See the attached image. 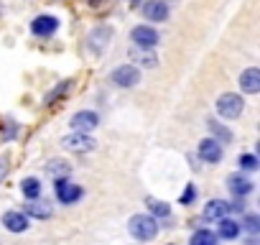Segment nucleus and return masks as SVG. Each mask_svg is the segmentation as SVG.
Returning a JSON list of instances; mask_svg holds the SVG:
<instances>
[{
    "label": "nucleus",
    "instance_id": "cd10ccee",
    "mask_svg": "<svg viewBox=\"0 0 260 245\" xmlns=\"http://www.w3.org/2000/svg\"><path fill=\"white\" fill-rule=\"evenodd\" d=\"M247 245H257V240H255V237H250V240H247Z\"/></svg>",
    "mask_w": 260,
    "mask_h": 245
},
{
    "label": "nucleus",
    "instance_id": "2eb2a0df",
    "mask_svg": "<svg viewBox=\"0 0 260 245\" xmlns=\"http://www.w3.org/2000/svg\"><path fill=\"white\" fill-rule=\"evenodd\" d=\"M227 202H222V199H212V202H207V207H204V220H214V222H219L222 217H227Z\"/></svg>",
    "mask_w": 260,
    "mask_h": 245
},
{
    "label": "nucleus",
    "instance_id": "6e6552de",
    "mask_svg": "<svg viewBox=\"0 0 260 245\" xmlns=\"http://www.w3.org/2000/svg\"><path fill=\"white\" fill-rule=\"evenodd\" d=\"M197 154H199V159H204L207 164H217V161L222 159V146H219L214 138H204V141H199Z\"/></svg>",
    "mask_w": 260,
    "mask_h": 245
},
{
    "label": "nucleus",
    "instance_id": "20e7f679",
    "mask_svg": "<svg viewBox=\"0 0 260 245\" xmlns=\"http://www.w3.org/2000/svg\"><path fill=\"white\" fill-rule=\"evenodd\" d=\"M112 82L117 87H136L141 82V72L136 67H130V64H122L112 72Z\"/></svg>",
    "mask_w": 260,
    "mask_h": 245
},
{
    "label": "nucleus",
    "instance_id": "bb28decb",
    "mask_svg": "<svg viewBox=\"0 0 260 245\" xmlns=\"http://www.w3.org/2000/svg\"><path fill=\"white\" fill-rule=\"evenodd\" d=\"M191 199H194V187H189V189H186V194L181 197V202H184V204H189Z\"/></svg>",
    "mask_w": 260,
    "mask_h": 245
},
{
    "label": "nucleus",
    "instance_id": "4be33fe9",
    "mask_svg": "<svg viewBox=\"0 0 260 245\" xmlns=\"http://www.w3.org/2000/svg\"><path fill=\"white\" fill-rule=\"evenodd\" d=\"M46 171L51 174V176H56V179H64L67 174H69V166H67V161H49V166H46Z\"/></svg>",
    "mask_w": 260,
    "mask_h": 245
},
{
    "label": "nucleus",
    "instance_id": "1a4fd4ad",
    "mask_svg": "<svg viewBox=\"0 0 260 245\" xmlns=\"http://www.w3.org/2000/svg\"><path fill=\"white\" fill-rule=\"evenodd\" d=\"M240 87H242V92H247V95H257V92H260V69H255V67L245 69V72L240 74Z\"/></svg>",
    "mask_w": 260,
    "mask_h": 245
},
{
    "label": "nucleus",
    "instance_id": "0eeeda50",
    "mask_svg": "<svg viewBox=\"0 0 260 245\" xmlns=\"http://www.w3.org/2000/svg\"><path fill=\"white\" fill-rule=\"evenodd\" d=\"M54 189H56V197H59L61 204H74V202L82 197V189H79L77 184L67 181V179H56Z\"/></svg>",
    "mask_w": 260,
    "mask_h": 245
},
{
    "label": "nucleus",
    "instance_id": "a878e982",
    "mask_svg": "<svg viewBox=\"0 0 260 245\" xmlns=\"http://www.w3.org/2000/svg\"><path fill=\"white\" fill-rule=\"evenodd\" d=\"M6 174H8V164H6V159H0V184H3Z\"/></svg>",
    "mask_w": 260,
    "mask_h": 245
},
{
    "label": "nucleus",
    "instance_id": "f03ea898",
    "mask_svg": "<svg viewBox=\"0 0 260 245\" xmlns=\"http://www.w3.org/2000/svg\"><path fill=\"white\" fill-rule=\"evenodd\" d=\"M94 138L89 136V133H69V136H64L61 138V146L67 148V151H72V154H89L92 148H94Z\"/></svg>",
    "mask_w": 260,
    "mask_h": 245
},
{
    "label": "nucleus",
    "instance_id": "423d86ee",
    "mask_svg": "<svg viewBox=\"0 0 260 245\" xmlns=\"http://www.w3.org/2000/svg\"><path fill=\"white\" fill-rule=\"evenodd\" d=\"M130 39L136 41L138 49H153V46L158 44V34H156V28H151V26H136L133 34H130Z\"/></svg>",
    "mask_w": 260,
    "mask_h": 245
},
{
    "label": "nucleus",
    "instance_id": "6ab92c4d",
    "mask_svg": "<svg viewBox=\"0 0 260 245\" xmlns=\"http://www.w3.org/2000/svg\"><path fill=\"white\" fill-rule=\"evenodd\" d=\"M21 189H23V194H26L28 199H36V197L41 194V181H39V179H34V176H28V179H23Z\"/></svg>",
    "mask_w": 260,
    "mask_h": 245
},
{
    "label": "nucleus",
    "instance_id": "f257e3e1",
    "mask_svg": "<svg viewBox=\"0 0 260 245\" xmlns=\"http://www.w3.org/2000/svg\"><path fill=\"white\" fill-rule=\"evenodd\" d=\"M127 230H130V235H133L136 240H151L158 232V222L151 215H136V217H130Z\"/></svg>",
    "mask_w": 260,
    "mask_h": 245
},
{
    "label": "nucleus",
    "instance_id": "5701e85b",
    "mask_svg": "<svg viewBox=\"0 0 260 245\" xmlns=\"http://www.w3.org/2000/svg\"><path fill=\"white\" fill-rule=\"evenodd\" d=\"M148 207H151V212H153L156 217H169V215H171V207H169L166 202H158V199H151V202H148Z\"/></svg>",
    "mask_w": 260,
    "mask_h": 245
},
{
    "label": "nucleus",
    "instance_id": "39448f33",
    "mask_svg": "<svg viewBox=\"0 0 260 245\" xmlns=\"http://www.w3.org/2000/svg\"><path fill=\"white\" fill-rule=\"evenodd\" d=\"M97 122H100L97 112H92V110H79V112H74V117H72V128H74L77 133H89V131L97 128Z\"/></svg>",
    "mask_w": 260,
    "mask_h": 245
},
{
    "label": "nucleus",
    "instance_id": "a211bd4d",
    "mask_svg": "<svg viewBox=\"0 0 260 245\" xmlns=\"http://www.w3.org/2000/svg\"><path fill=\"white\" fill-rule=\"evenodd\" d=\"M209 131H212V136H214L217 143H230V141H232V133H230L224 126H219L217 120H209Z\"/></svg>",
    "mask_w": 260,
    "mask_h": 245
},
{
    "label": "nucleus",
    "instance_id": "9b49d317",
    "mask_svg": "<svg viewBox=\"0 0 260 245\" xmlns=\"http://www.w3.org/2000/svg\"><path fill=\"white\" fill-rule=\"evenodd\" d=\"M143 16L148 18V21H166L169 18V6L164 3V0H148L146 3V8H143Z\"/></svg>",
    "mask_w": 260,
    "mask_h": 245
},
{
    "label": "nucleus",
    "instance_id": "4468645a",
    "mask_svg": "<svg viewBox=\"0 0 260 245\" xmlns=\"http://www.w3.org/2000/svg\"><path fill=\"white\" fill-rule=\"evenodd\" d=\"M51 204L49 202H44V199H28V204H26V215H31V217H36V220H46V217H51Z\"/></svg>",
    "mask_w": 260,
    "mask_h": 245
},
{
    "label": "nucleus",
    "instance_id": "dca6fc26",
    "mask_svg": "<svg viewBox=\"0 0 260 245\" xmlns=\"http://www.w3.org/2000/svg\"><path fill=\"white\" fill-rule=\"evenodd\" d=\"M237 235H240V222L222 217V220H219V237H227V240H232V237H237Z\"/></svg>",
    "mask_w": 260,
    "mask_h": 245
},
{
    "label": "nucleus",
    "instance_id": "c85d7f7f",
    "mask_svg": "<svg viewBox=\"0 0 260 245\" xmlns=\"http://www.w3.org/2000/svg\"><path fill=\"white\" fill-rule=\"evenodd\" d=\"M130 3H136V0H130Z\"/></svg>",
    "mask_w": 260,
    "mask_h": 245
},
{
    "label": "nucleus",
    "instance_id": "7ed1b4c3",
    "mask_svg": "<svg viewBox=\"0 0 260 245\" xmlns=\"http://www.w3.org/2000/svg\"><path fill=\"white\" fill-rule=\"evenodd\" d=\"M242 107H245L242 97H240V95H232V92H224V95H219V100H217V112H219L222 117H240Z\"/></svg>",
    "mask_w": 260,
    "mask_h": 245
},
{
    "label": "nucleus",
    "instance_id": "412c9836",
    "mask_svg": "<svg viewBox=\"0 0 260 245\" xmlns=\"http://www.w3.org/2000/svg\"><path fill=\"white\" fill-rule=\"evenodd\" d=\"M133 56L141 62V67H148V69H153V67L158 64V56H156L153 51H143V49H141V51H133Z\"/></svg>",
    "mask_w": 260,
    "mask_h": 245
},
{
    "label": "nucleus",
    "instance_id": "f3484780",
    "mask_svg": "<svg viewBox=\"0 0 260 245\" xmlns=\"http://www.w3.org/2000/svg\"><path fill=\"white\" fill-rule=\"evenodd\" d=\"M107 39H110V28H97V31L89 34V46L97 49V51H102L105 44H107Z\"/></svg>",
    "mask_w": 260,
    "mask_h": 245
},
{
    "label": "nucleus",
    "instance_id": "ddd939ff",
    "mask_svg": "<svg viewBox=\"0 0 260 245\" xmlns=\"http://www.w3.org/2000/svg\"><path fill=\"white\" fill-rule=\"evenodd\" d=\"M56 26H59V21H56L54 16H39V18L31 23V31H34L36 36H49V34L56 31Z\"/></svg>",
    "mask_w": 260,
    "mask_h": 245
},
{
    "label": "nucleus",
    "instance_id": "b1692460",
    "mask_svg": "<svg viewBox=\"0 0 260 245\" xmlns=\"http://www.w3.org/2000/svg\"><path fill=\"white\" fill-rule=\"evenodd\" d=\"M240 227H245L250 235H257V230H260V217H257V215H247L245 222H242Z\"/></svg>",
    "mask_w": 260,
    "mask_h": 245
},
{
    "label": "nucleus",
    "instance_id": "393cba45",
    "mask_svg": "<svg viewBox=\"0 0 260 245\" xmlns=\"http://www.w3.org/2000/svg\"><path fill=\"white\" fill-rule=\"evenodd\" d=\"M240 169H245V171H255V169H257V159L250 156V154L240 156Z\"/></svg>",
    "mask_w": 260,
    "mask_h": 245
},
{
    "label": "nucleus",
    "instance_id": "f8f14e48",
    "mask_svg": "<svg viewBox=\"0 0 260 245\" xmlns=\"http://www.w3.org/2000/svg\"><path fill=\"white\" fill-rule=\"evenodd\" d=\"M227 187H230V192H232L235 197H247V194L252 192V181H250L247 176H242V174H232V176L227 179Z\"/></svg>",
    "mask_w": 260,
    "mask_h": 245
},
{
    "label": "nucleus",
    "instance_id": "aec40b11",
    "mask_svg": "<svg viewBox=\"0 0 260 245\" xmlns=\"http://www.w3.org/2000/svg\"><path fill=\"white\" fill-rule=\"evenodd\" d=\"M191 245H217V235L209 230H197L191 235Z\"/></svg>",
    "mask_w": 260,
    "mask_h": 245
},
{
    "label": "nucleus",
    "instance_id": "9d476101",
    "mask_svg": "<svg viewBox=\"0 0 260 245\" xmlns=\"http://www.w3.org/2000/svg\"><path fill=\"white\" fill-rule=\"evenodd\" d=\"M3 225H6V230H11V232H26V230H28V217H26L23 212L11 209V212L3 215Z\"/></svg>",
    "mask_w": 260,
    "mask_h": 245
}]
</instances>
